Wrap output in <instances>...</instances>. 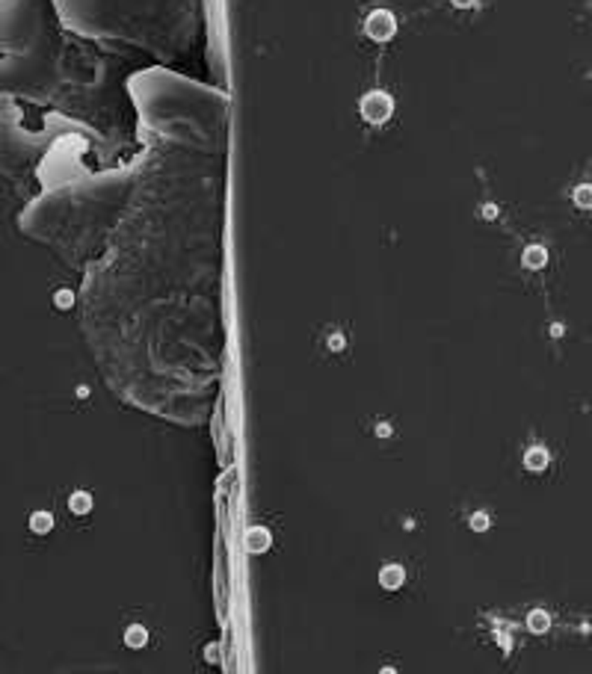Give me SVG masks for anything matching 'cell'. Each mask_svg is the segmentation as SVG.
I'll list each match as a JSON object with an SVG mask.
<instances>
[{
    "label": "cell",
    "instance_id": "5",
    "mask_svg": "<svg viewBox=\"0 0 592 674\" xmlns=\"http://www.w3.org/2000/svg\"><path fill=\"white\" fill-rule=\"evenodd\" d=\"M246 544H249V550H252V553L267 550V548H270V533L261 530V526H252V530L246 533Z\"/></svg>",
    "mask_w": 592,
    "mask_h": 674
},
{
    "label": "cell",
    "instance_id": "1",
    "mask_svg": "<svg viewBox=\"0 0 592 674\" xmlns=\"http://www.w3.org/2000/svg\"><path fill=\"white\" fill-rule=\"evenodd\" d=\"M358 110H362V119H365V121L382 124V121H388L391 113H394V101H391V95H385V92H367V95L362 98V104H358Z\"/></svg>",
    "mask_w": 592,
    "mask_h": 674
},
{
    "label": "cell",
    "instance_id": "2",
    "mask_svg": "<svg viewBox=\"0 0 592 674\" xmlns=\"http://www.w3.org/2000/svg\"><path fill=\"white\" fill-rule=\"evenodd\" d=\"M365 33L373 42H388V39H394V33H397V18L388 9H373L365 21Z\"/></svg>",
    "mask_w": 592,
    "mask_h": 674
},
{
    "label": "cell",
    "instance_id": "6",
    "mask_svg": "<svg viewBox=\"0 0 592 674\" xmlns=\"http://www.w3.org/2000/svg\"><path fill=\"white\" fill-rule=\"evenodd\" d=\"M545 261H548V251H545L542 246H527V249H524V263H527L530 269L545 266Z\"/></svg>",
    "mask_w": 592,
    "mask_h": 674
},
{
    "label": "cell",
    "instance_id": "9",
    "mask_svg": "<svg viewBox=\"0 0 592 674\" xmlns=\"http://www.w3.org/2000/svg\"><path fill=\"white\" fill-rule=\"evenodd\" d=\"M50 526H53V518H50L48 512H36V515L30 518V530H33V533H39V536H45V533L50 530Z\"/></svg>",
    "mask_w": 592,
    "mask_h": 674
},
{
    "label": "cell",
    "instance_id": "8",
    "mask_svg": "<svg viewBox=\"0 0 592 674\" xmlns=\"http://www.w3.org/2000/svg\"><path fill=\"white\" fill-rule=\"evenodd\" d=\"M124 642H128L131 648H142V645L149 642V633H146V627H139V624L128 627V633H124Z\"/></svg>",
    "mask_w": 592,
    "mask_h": 674
},
{
    "label": "cell",
    "instance_id": "10",
    "mask_svg": "<svg viewBox=\"0 0 592 674\" xmlns=\"http://www.w3.org/2000/svg\"><path fill=\"white\" fill-rule=\"evenodd\" d=\"M571 198H575V205H578V207L589 210V207H592V184H581L575 192H571Z\"/></svg>",
    "mask_w": 592,
    "mask_h": 674
},
{
    "label": "cell",
    "instance_id": "11",
    "mask_svg": "<svg viewBox=\"0 0 592 674\" xmlns=\"http://www.w3.org/2000/svg\"><path fill=\"white\" fill-rule=\"evenodd\" d=\"M527 627H530L533 633H545V630H548V615H545L542 609H533V612L527 615Z\"/></svg>",
    "mask_w": 592,
    "mask_h": 674
},
{
    "label": "cell",
    "instance_id": "3",
    "mask_svg": "<svg viewBox=\"0 0 592 674\" xmlns=\"http://www.w3.org/2000/svg\"><path fill=\"white\" fill-rule=\"evenodd\" d=\"M403 580H406V574H403L400 565H385V568L380 571V586L388 589V592L403 589Z\"/></svg>",
    "mask_w": 592,
    "mask_h": 674
},
{
    "label": "cell",
    "instance_id": "7",
    "mask_svg": "<svg viewBox=\"0 0 592 674\" xmlns=\"http://www.w3.org/2000/svg\"><path fill=\"white\" fill-rule=\"evenodd\" d=\"M68 509L75 515H86L89 509H92V497L86 494V491H77V494H71V500H68Z\"/></svg>",
    "mask_w": 592,
    "mask_h": 674
},
{
    "label": "cell",
    "instance_id": "4",
    "mask_svg": "<svg viewBox=\"0 0 592 674\" xmlns=\"http://www.w3.org/2000/svg\"><path fill=\"white\" fill-rule=\"evenodd\" d=\"M524 467H527L530 473H542V470L548 467V452H545L542 447H530V450L524 452Z\"/></svg>",
    "mask_w": 592,
    "mask_h": 674
},
{
    "label": "cell",
    "instance_id": "13",
    "mask_svg": "<svg viewBox=\"0 0 592 674\" xmlns=\"http://www.w3.org/2000/svg\"><path fill=\"white\" fill-rule=\"evenodd\" d=\"M453 4H456V6H462V9H465V6H474V4H477V0H453Z\"/></svg>",
    "mask_w": 592,
    "mask_h": 674
},
{
    "label": "cell",
    "instance_id": "12",
    "mask_svg": "<svg viewBox=\"0 0 592 674\" xmlns=\"http://www.w3.org/2000/svg\"><path fill=\"white\" fill-rule=\"evenodd\" d=\"M486 526H489V515L486 512L471 515V530H486Z\"/></svg>",
    "mask_w": 592,
    "mask_h": 674
}]
</instances>
